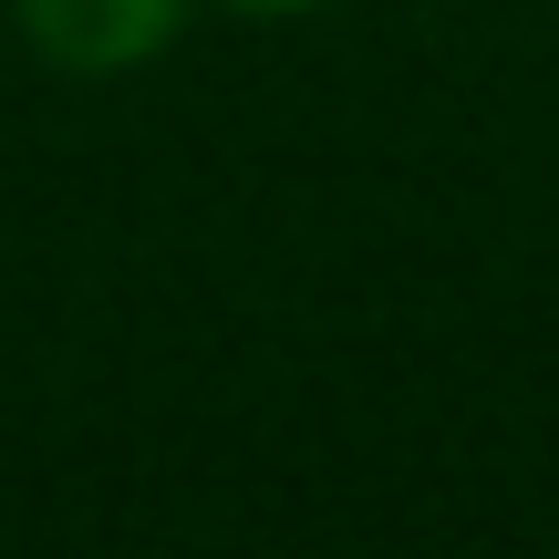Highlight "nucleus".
Returning a JSON list of instances; mask_svg holds the SVG:
<instances>
[{
  "label": "nucleus",
  "mask_w": 559,
  "mask_h": 559,
  "mask_svg": "<svg viewBox=\"0 0 559 559\" xmlns=\"http://www.w3.org/2000/svg\"><path fill=\"white\" fill-rule=\"evenodd\" d=\"M198 0H11L21 41L52 62L62 83H124L187 32Z\"/></svg>",
  "instance_id": "obj_1"
},
{
  "label": "nucleus",
  "mask_w": 559,
  "mask_h": 559,
  "mask_svg": "<svg viewBox=\"0 0 559 559\" xmlns=\"http://www.w3.org/2000/svg\"><path fill=\"white\" fill-rule=\"evenodd\" d=\"M198 11H239V21H300V11H332V0H198Z\"/></svg>",
  "instance_id": "obj_2"
}]
</instances>
